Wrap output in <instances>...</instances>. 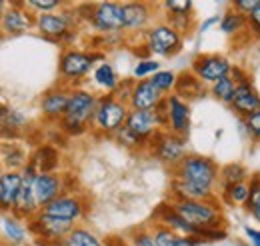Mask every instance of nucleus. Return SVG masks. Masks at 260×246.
<instances>
[{"mask_svg":"<svg viewBox=\"0 0 260 246\" xmlns=\"http://www.w3.org/2000/svg\"><path fill=\"white\" fill-rule=\"evenodd\" d=\"M98 96L84 88H72L70 90V102L64 118L58 122V128L66 136H80L92 126V118L96 112Z\"/></svg>","mask_w":260,"mask_h":246,"instance_id":"1","label":"nucleus"},{"mask_svg":"<svg viewBox=\"0 0 260 246\" xmlns=\"http://www.w3.org/2000/svg\"><path fill=\"white\" fill-rule=\"evenodd\" d=\"M172 178L186 182L202 190L214 192V186L220 180V168L214 158L204 156V154H188L180 166L174 170Z\"/></svg>","mask_w":260,"mask_h":246,"instance_id":"2","label":"nucleus"},{"mask_svg":"<svg viewBox=\"0 0 260 246\" xmlns=\"http://www.w3.org/2000/svg\"><path fill=\"white\" fill-rule=\"evenodd\" d=\"M130 106L112 93L98 96V106L92 118V130L98 136H114L128 120Z\"/></svg>","mask_w":260,"mask_h":246,"instance_id":"3","label":"nucleus"},{"mask_svg":"<svg viewBox=\"0 0 260 246\" xmlns=\"http://www.w3.org/2000/svg\"><path fill=\"white\" fill-rule=\"evenodd\" d=\"M96 60H104V52H86L76 48L62 50L58 58L60 84H64L68 88H78V84L90 74V68Z\"/></svg>","mask_w":260,"mask_h":246,"instance_id":"4","label":"nucleus"},{"mask_svg":"<svg viewBox=\"0 0 260 246\" xmlns=\"http://www.w3.org/2000/svg\"><path fill=\"white\" fill-rule=\"evenodd\" d=\"M172 206L186 222H190L198 230L222 228L224 216H222V210H220L216 198H212V200H174Z\"/></svg>","mask_w":260,"mask_h":246,"instance_id":"5","label":"nucleus"},{"mask_svg":"<svg viewBox=\"0 0 260 246\" xmlns=\"http://www.w3.org/2000/svg\"><path fill=\"white\" fill-rule=\"evenodd\" d=\"M36 30L40 32L50 42H70L76 38V8L62 10V12H50V14H36Z\"/></svg>","mask_w":260,"mask_h":246,"instance_id":"6","label":"nucleus"},{"mask_svg":"<svg viewBox=\"0 0 260 246\" xmlns=\"http://www.w3.org/2000/svg\"><path fill=\"white\" fill-rule=\"evenodd\" d=\"M146 48L150 50L152 56H164V58H172L176 56L182 46H184V38L178 30H174L168 22H158L152 24L146 30Z\"/></svg>","mask_w":260,"mask_h":246,"instance_id":"7","label":"nucleus"},{"mask_svg":"<svg viewBox=\"0 0 260 246\" xmlns=\"http://www.w3.org/2000/svg\"><path fill=\"white\" fill-rule=\"evenodd\" d=\"M150 152L154 158H158L162 164L170 168H178L180 162L188 156L186 152V140L178 134H172L170 130H160L148 144Z\"/></svg>","mask_w":260,"mask_h":246,"instance_id":"8","label":"nucleus"},{"mask_svg":"<svg viewBox=\"0 0 260 246\" xmlns=\"http://www.w3.org/2000/svg\"><path fill=\"white\" fill-rule=\"evenodd\" d=\"M26 226H28V232L32 236H36V240L54 242V240H64L76 224L70 222V220H62V218L50 216L40 210L32 220H28Z\"/></svg>","mask_w":260,"mask_h":246,"instance_id":"9","label":"nucleus"},{"mask_svg":"<svg viewBox=\"0 0 260 246\" xmlns=\"http://www.w3.org/2000/svg\"><path fill=\"white\" fill-rule=\"evenodd\" d=\"M90 24L104 36L124 32V8L120 2H96L92 8Z\"/></svg>","mask_w":260,"mask_h":246,"instance_id":"10","label":"nucleus"},{"mask_svg":"<svg viewBox=\"0 0 260 246\" xmlns=\"http://www.w3.org/2000/svg\"><path fill=\"white\" fill-rule=\"evenodd\" d=\"M230 70L232 64L222 54H198L192 60V74L200 82H206L210 86L230 76Z\"/></svg>","mask_w":260,"mask_h":246,"instance_id":"11","label":"nucleus"},{"mask_svg":"<svg viewBox=\"0 0 260 246\" xmlns=\"http://www.w3.org/2000/svg\"><path fill=\"white\" fill-rule=\"evenodd\" d=\"M36 168L32 164H28L24 170H22V176H24V182L20 188V194L14 202V208H12V214L20 220H32L34 216L38 214L42 208L36 200V192H34V178H36Z\"/></svg>","mask_w":260,"mask_h":246,"instance_id":"12","label":"nucleus"},{"mask_svg":"<svg viewBox=\"0 0 260 246\" xmlns=\"http://www.w3.org/2000/svg\"><path fill=\"white\" fill-rule=\"evenodd\" d=\"M70 90L64 84H58L56 88H50L40 98V114L48 122H60L64 118L70 102Z\"/></svg>","mask_w":260,"mask_h":246,"instance_id":"13","label":"nucleus"},{"mask_svg":"<svg viewBox=\"0 0 260 246\" xmlns=\"http://www.w3.org/2000/svg\"><path fill=\"white\" fill-rule=\"evenodd\" d=\"M166 106H168V126H166V130L186 138L188 132H190V102L172 93L166 96Z\"/></svg>","mask_w":260,"mask_h":246,"instance_id":"14","label":"nucleus"},{"mask_svg":"<svg viewBox=\"0 0 260 246\" xmlns=\"http://www.w3.org/2000/svg\"><path fill=\"white\" fill-rule=\"evenodd\" d=\"M84 210H86L84 198L80 194H70V192L60 194L56 200H52L50 204H46L42 208V212H46V214L62 218V220H70L74 224L84 216Z\"/></svg>","mask_w":260,"mask_h":246,"instance_id":"15","label":"nucleus"},{"mask_svg":"<svg viewBox=\"0 0 260 246\" xmlns=\"http://www.w3.org/2000/svg\"><path fill=\"white\" fill-rule=\"evenodd\" d=\"M34 192H36V200L40 204V208H44L46 204H50L52 200H56L60 194H64V176L58 172H40L34 178Z\"/></svg>","mask_w":260,"mask_h":246,"instance_id":"16","label":"nucleus"},{"mask_svg":"<svg viewBox=\"0 0 260 246\" xmlns=\"http://www.w3.org/2000/svg\"><path fill=\"white\" fill-rule=\"evenodd\" d=\"M164 98L166 96L152 84V80L144 78V80H136L130 94L128 106L130 110H154L156 106L162 104Z\"/></svg>","mask_w":260,"mask_h":246,"instance_id":"17","label":"nucleus"},{"mask_svg":"<svg viewBox=\"0 0 260 246\" xmlns=\"http://www.w3.org/2000/svg\"><path fill=\"white\" fill-rule=\"evenodd\" d=\"M32 24H36V18L26 12V0H12L10 8L2 12V30L10 36L22 34Z\"/></svg>","mask_w":260,"mask_h":246,"instance_id":"18","label":"nucleus"},{"mask_svg":"<svg viewBox=\"0 0 260 246\" xmlns=\"http://www.w3.org/2000/svg\"><path fill=\"white\" fill-rule=\"evenodd\" d=\"M230 108L244 120L246 116L254 114L260 110V94L258 90L254 88V84L248 80L236 84V93H234V98L230 102Z\"/></svg>","mask_w":260,"mask_h":246,"instance_id":"19","label":"nucleus"},{"mask_svg":"<svg viewBox=\"0 0 260 246\" xmlns=\"http://www.w3.org/2000/svg\"><path fill=\"white\" fill-rule=\"evenodd\" d=\"M124 32H144L150 24L152 8L148 2H122Z\"/></svg>","mask_w":260,"mask_h":246,"instance_id":"20","label":"nucleus"},{"mask_svg":"<svg viewBox=\"0 0 260 246\" xmlns=\"http://www.w3.org/2000/svg\"><path fill=\"white\" fill-rule=\"evenodd\" d=\"M22 182H24L22 172L4 170L0 174V208H2V212H12L14 202L20 194Z\"/></svg>","mask_w":260,"mask_h":246,"instance_id":"21","label":"nucleus"},{"mask_svg":"<svg viewBox=\"0 0 260 246\" xmlns=\"http://www.w3.org/2000/svg\"><path fill=\"white\" fill-rule=\"evenodd\" d=\"M154 222H160V224L172 228L174 232H178L182 236H196L198 238V234H200V230L194 228L190 222H186L182 216L174 210L172 204H160L158 210L154 212Z\"/></svg>","mask_w":260,"mask_h":246,"instance_id":"22","label":"nucleus"},{"mask_svg":"<svg viewBox=\"0 0 260 246\" xmlns=\"http://www.w3.org/2000/svg\"><path fill=\"white\" fill-rule=\"evenodd\" d=\"M26 234L28 226H24L20 218H16L12 212H2V240L6 244H22L26 240Z\"/></svg>","mask_w":260,"mask_h":246,"instance_id":"23","label":"nucleus"},{"mask_svg":"<svg viewBox=\"0 0 260 246\" xmlns=\"http://www.w3.org/2000/svg\"><path fill=\"white\" fill-rule=\"evenodd\" d=\"M2 164L6 166V170H14V172H22L28 164H30V158L26 150L16 144V142H2Z\"/></svg>","mask_w":260,"mask_h":246,"instance_id":"24","label":"nucleus"},{"mask_svg":"<svg viewBox=\"0 0 260 246\" xmlns=\"http://www.w3.org/2000/svg\"><path fill=\"white\" fill-rule=\"evenodd\" d=\"M58 162H60V154L58 150L52 146V144H42L34 150L32 158H30V164L36 168V172H56L58 168Z\"/></svg>","mask_w":260,"mask_h":246,"instance_id":"25","label":"nucleus"},{"mask_svg":"<svg viewBox=\"0 0 260 246\" xmlns=\"http://www.w3.org/2000/svg\"><path fill=\"white\" fill-rule=\"evenodd\" d=\"M0 114H2V136L4 138H16V136H20V132L26 128V116L20 112V110H16V108H12V106H2V110H0Z\"/></svg>","mask_w":260,"mask_h":246,"instance_id":"26","label":"nucleus"},{"mask_svg":"<svg viewBox=\"0 0 260 246\" xmlns=\"http://www.w3.org/2000/svg\"><path fill=\"white\" fill-rule=\"evenodd\" d=\"M204 82H200L198 78H196L194 74H192V70L190 72H182V74H178V82H176V88H174V94H178L180 98H184V100H196V98H200V96H204Z\"/></svg>","mask_w":260,"mask_h":246,"instance_id":"27","label":"nucleus"},{"mask_svg":"<svg viewBox=\"0 0 260 246\" xmlns=\"http://www.w3.org/2000/svg\"><path fill=\"white\" fill-rule=\"evenodd\" d=\"M92 78L100 88H104L108 93H114L116 86L120 84V78H118V74H116V70L112 68L110 62H100L92 72Z\"/></svg>","mask_w":260,"mask_h":246,"instance_id":"28","label":"nucleus"},{"mask_svg":"<svg viewBox=\"0 0 260 246\" xmlns=\"http://www.w3.org/2000/svg\"><path fill=\"white\" fill-rule=\"evenodd\" d=\"M248 28V16H244L242 12L230 8L224 12V16L220 18V30L228 34V36H236L240 32Z\"/></svg>","mask_w":260,"mask_h":246,"instance_id":"29","label":"nucleus"},{"mask_svg":"<svg viewBox=\"0 0 260 246\" xmlns=\"http://www.w3.org/2000/svg\"><path fill=\"white\" fill-rule=\"evenodd\" d=\"M66 244L68 246H104V242L96 236V232H92L86 226H74L72 232L66 236Z\"/></svg>","mask_w":260,"mask_h":246,"instance_id":"30","label":"nucleus"},{"mask_svg":"<svg viewBox=\"0 0 260 246\" xmlns=\"http://www.w3.org/2000/svg\"><path fill=\"white\" fill-rule=\"evenodd\" d=\"M246 178H248V170L240 162H230V164L220 168V182H222V186L240 184V182H246Z\"/></svg>","mask_w":260,"mask_h":246,"instance_id":"31","label":"nucleus"},{"mask_svg":"<svg viewBox=\"0 0 260 246\" xmlns=\"http://www.w3.org/2000/svg\"><path fill=\"white\" fill-rule=\"evenodd\" d=\"M150 230H152V236H154V240H156V244L158 246H178L180 244L182 234L174 232L172 228L164 226V224H160V222H152V224H150Z\"/></svg>","mask_w":260,"mask_h":246,"instance_id":"32","label":"nucleus"},{"mask_svg":"<svg viewBox=\"0 0 260 246\" xmlns=\"http://www.w3.org/2000/svg\"><path fill=\"white\" fill-rule=\"evenodd\" d=\"M222 198L228 204H246L250 198V184L240 182V184L222 186Z\"/></svg>","mask_w":260,"mask_h":246,"instance_id":"33","label":"nucleus"},{"mask_svg":"<svg viewBox=\"0 0 260 246\" xmlns=\"http://www.w3.org/2000/svg\"><path fill=\"white\" fill-rule=\"evenodd\" d=\"M210 93H212V96H214L216 100H220V102H224V104L230 106V102H232V98H234V93H236V82H234L232 76H226V78L214 82V84L210 86Z\"/></svg>","mask_w":260,"mask_h":246,"instance_id":"34","label":"nucleus"},{"mask_svg":"<svg viewBox=\"0 0 260 246\" xmlns=\"http://www.w3.org/2000/svg\"><path fill=\"white\" fill-rule=\"evenodd\" d=\"M150 80H152V84H154L164 96H168V94L174 93V88H176L178 74L172 72V70H158L154 76H150Z\"/></svg>","mask_w":260,"mask_h":246,"instance_id":"35","label":"nucleus"},{"mask_svg":"<svg viewBox=\"0 0 260 246\" xmlns=\"http://www.w3.org/2000/svg\"><path fill=\"white\" fill-rule=\"evenodd\" d=\"M248 184H250V198L244 206L252 214V218L260 222V174H254Z\"/></svg>","mask_w":260,"mask_h":246,"instance_id":"36","label":"nucleus"},{"mask_svg":"<svg viewBox=\"0 0 260 246\" xmlns=\"http://www.w3.org/2000/svg\"><path fill=\"white\" fill-rule=\"evenodd\" d=\"M164 8L168 10V16H194L192 0H166Z\"/></svg>","mask_w":260,"mask_h":246,"instance_id":"37","label":"nucleus"},{"mask_svg":"<svg viewBox=\"0 0 260 246\" xmlns=\"http://www.w3.org/2000/svg\"><path fill=\"white\" fill-rule=\"evenodd\" d=\"M158 70H160L158 60L146 58V60H138V64H136V66H134V70H132V74H134V80H144V78L154 76Z\"/></svg>","mask_w":260,"mask_h":246,"instance_id":"38","label":"nucleus"},{"mask_svg":"<svg viewBox=\"0 0 260 246\" xmlns=\"http://www.w3.org/2000/svg\"><path fill=\"white\" fill-rule=\"evenodd\" d=\"M130 244L132 246H158L154 236H152V230L150 226H140V228H134L128 236Z\"/></svg>","mask_w":260,"mask_h":246,"instance_id":"39","label":"nucleus"},{"mask_svg":"<svg viewBox=\"0 0 260 246\" xmlns=\"http://www.w3.org/2000/svg\"><path fill=\"white\" fill-rule=\"evenodd\" d=\"M114 138H116V142L120 144V146H124V148H130V150H140V148H146V144L142 142V140H138L132 132H130L126 126H122L116 134H114Z\"/></svg>","mask_w":260,"mask_h":246,"instance_id":"40","label":"nucleus"},{"mask_svg":"<svg viewBox=\"0 0 260 246\" xmlns=\"http://www.w3.org/2000/svg\"><path fill=\"white\" fill-rule=\"evenodd\" d=\"M166 22H168L174 30L180 32L182 36H184V34H190V32H192V26H194V18H192V16H168Z\"/></svg>","mask_w":260,"mask_h":246,"instance_id":"41","label":"nucleus"},{"mask_svg":"<svg viewBox=\"0 0 260 246\" xmlns=\"http://www.w3.org/2000/svg\"><path fill=\"white\" fill-rule=\"evenodd\" d=\"M26 6L38 10V14H50L56 8L64 6V2L62 0H26Z\"/></svg>","mask_w":260,"mask_h":246,"instance_id":"42","label":"nucleus"},{"mask_svg":"<svg viewBox=\"0 0 260 246\" xmlns=\"http://www.w3.org/2000/svg\"><path fill=\"white\" fill-rule=\"evenodd\" d=\"M244 130H246V134L254 140V142H260V110L258 112H254V114H250V116H246L244 120Z\"/></svg>","mask_w":260,"mask_h":246,"instance_id":"43","label":"nucleus"},{"mask_svg":"<svg viewBox=\"0 0 260 246\" xmlns=\"http://www.w3.org/2000/svg\"><path fill=\"white\" fill-rule=\"evenodd\" d=\"M228 236V232L224 228H206V230H200L198 238L202 242H220Z\"/></svg>","mask_w":260,"mask_h":246,"instance_id":"44","label":"nucleus"},{"mask_svg":"<svg viewBox=\"0 0 260 246\" xmlns=\"http://www.w3.org/2000/svg\"><path fill=\"white\" fill-rule=\"evenodd\" d=\"M134 84H136V80H134V78H124V80H120V84L116 86V90H114L112 94H114L118 100H122V102H126V104H128L130 94H132Z\"/></svg>","mask_w":260,"mask_h":246,"instance_id":"45","label":"nucleus"},{"mask_svg":"<svg viewBox=\"0 0 260 246\" xmlns=\"http://www.w3.org/2000/svg\"><path fill=\"white\" fill-rule=\"evenodd\" d=\"M258 4H260V0H234V2H232V8L238 10V12H242L244 16H248Z\"/></svg>","mask_w":260,"mask_h":246,"instance_id":"46","label":"nucleus"},{"mask_svg":"<svg viewBox=\"0 0 260 246\" xmlns=\"http://www.w3.org/2000/svg\"><path fill=\"white\" fill-rule=\"evenodd\" d=\"M248 28L254 32L256 36H260V4L248 14Z\"/></svg>","mask_w":260,"mask_h":246,"instance_id":"47","label":"nucleus"},{"mask_svg":"<svg viewBox=\"0 0 260 246\" xmlns=\"http://www.w3.org/2000/svg\"><path fill=\"white\" fill-rule=\"evenodd\" d=\"M244 234H246V238L250 240V244L252 246H260V230L258 228H252V226H244Z\"/></svg>","mask_w":260,"mask_h":246,"instance_id":"48","label":"nucleus"},{"mask_svg":"<svg viewBox=\"0 0 260 246\" xmlns=\"http://www.w3.org/2000/svg\"><path fill=\"white\" fill-rule=\"evenodd\" d=\"M230 76L234 78V82H236V84H240V82H244V80H248V76H246V72H244V70H240L238 66H232V70H230Z\"/></svg>","mask_w":260,"mask_h":246,"instance_id":"49","label":"nucleus"},{"mask_svg":"<svg viewBox=\"0 0 260 246\" xmlns=\"http://www.w3.org/2000/svg\"><path fill=\"white\" fill-rule=\"evenodd\" d=\"M104 246H132V244H130V240H124L122 236H110V238H106Z\"/></svg>","mask_w":260,"mask_h":246,"instance_id":"50","label":"nucleus"},{"mask_svg":"<svg viewBox=\"0 0 260 246\" xmlns=\"http://www.w3.org/2000/svg\"><path fill=\"white\" fill-rule=\"evenodd\" d=\"M214 24H220V18H218V16H210V18H206V20L200 24V28H198V30L200 32L210 30V26H214Z\"/></svg>","mask_w":260,"mask_h":246,"instance_id":"51","label":"nucleus"},{"mask_svg":"<svg viewBox=\"0 0 260 246\" xmlns=\"http://www.w3.org/2000/svg\"><path fill=\"white\" fill-rule=\"evenodd\" d=\"M38 246H68L66 244V238L64 240H54V242H42V240H36Z\"/></svg>","mask_w":260,"mask_h":246,"instance_id":"52","label":"nucleus"}]
</instances>
